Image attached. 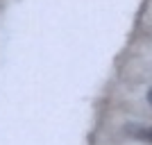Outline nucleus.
I'll return each mask as SVG.
<instances>
[{
  "instance_id": "1",
  "label": "nucleus",
  "mask_w": 152,
  "mask_h": 145,
  "mask_svg": "<svg viewBox=\"0 0 152 145\" xmlns=\"http://www.w3.org/2000/svg\"><path fill=\"white\" fill-rule=\"evenodd\" d=\"M127 134H132V136H136V138H141V141L145 138V141L152 143V129H145V127H129Z\"/></svg>"
},
{
  "instance_id": "2",
  "label": "nucleus",
  "mask_w": 152,
  "mask_h": 145,
  "mask_svg": "<svg viewBox=\"0 0 152 145\" xmlns=\"http://www.w3.org/2000/svg\"><path fill=\"white\" fill-rule=\"evenodd\" d=\"M148 100H150V102H152V91H150V93H148Z\"/></svg>"
}]
</instances>
